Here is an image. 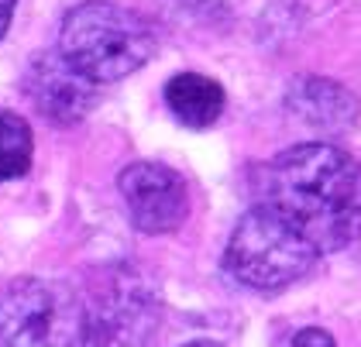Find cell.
Here are the masks:
<instances>
[{"label":"cell","mask_w":361,"mask_h":347,"mask_svg":"<svg viewBox=\"0 0 361 347\" xmlns=\"http://www.w3.org/2000/svg\"><path fill=\"white\" fill-rule=\"evenodd\" d=\"M317 258L361 238V162L327 141H306L255 169V203Z\"/></svg>","instance_id":"1"},{"label":"cell","mask_w":361,"mask_h":347,"mask_svg":"<svg viewBox=\"0 0 361 347\" xmlns=\"http://www.w3.org/2000/svg\"><path fill=\"white\" fill-rule=\"evenodd\" d=\"M155 31L111 0H86L73 7L59 28V59L90 86L117 83L141 69L155 55Z\"/></svg>","instance_id":"2"},{"label":"cell","mask_w":361,"mask_h":347,"mask_svg":"<svg viewBox=\"0 0 361 347\" xmlns=\"http://www.w3.org/2000/svg\"><path fill=\"white\" fill-rule=\"evenodd\" d=\"M0 347H83V303L62 282L18 279L0 293Z\"/></svg>","instance_id":"3"},{"label":"cell","mask_w":361,"mask_h":347,"mask_svg":"<svg viewBox=\"0 0 361 347\" xmlns=\"http://www.w3.org/2000/svg\"><path fill=\"white\" fill-rule=\"evenodd\" d=\"M317 255L289 238L272 217L248 207L224 248V272L248 289H286L317 268Z\"/></svg>","instance_id":"4"},{"label":"cell","mask_w":361,"mask_h":347,"mask_svg":"<svg viewBox=\"0 0 361 347\" xmlns=\"http://www.w3.org/2000/svg\"><path fill=\"white\" fill-rule=\"evenodd\" d=\"M159 323V296L138 272L114 268L83 303L86 347H145Z\"/></svg>","instance_id":"5"},{"label":"cell","mask_w":361,"mask_h":347,"mask_svg":"<svg viewBox=\"0 0 361 347\" xmlns=\"http://www.w3.org/2000/svg\"><path fill=\"white\" fill-rule=\"evenodd\" d=\"M135 227L145 234H169L190 214V189L183 176L159 162H135L117 179Z\"/></svg>","instance_id":"6"},{"label":"cell","mask_w":361,"mask_h":347,"mask_svg":"<svg viewBox=\"0 0 361 347\" xmlns=\"http://www.w3.org/2000/svg\"><path fill=\"white\" fill-rule=\"evenodd\" d=\"M28 93L38 110L56 124H76L93 107V86L80 80L59 52H45L35 59L28 73Z\"/></svg>","instance_id":"7"},{"label":"cell","mask_w":361,"mask_h":347,"mask_svg":"<svg viewBox=\"0 0 361 347\" xmlns=\"http://www.w3.org/2000/svg\"><path fill=\"white\" fill-rule=\"evenodd\" d=\"M286 100L303 124L324 128V131H344L358 117V100L344 86H337L334 80H320V76L296 80Z\"/></svg>","instance_id":"8"},{"label":"cell","mask_w":361,"mask_h":347,"mask_svg":"<svg viewBox=\"0 0 361 347\" xmlns=\"http://www.w3.org/2000/svg\"><path fill=\"white\" fill-rule=\"evenodd\" d=\"M166 104L186 128H210L221 117L227 97L217 80L200 73H179L166 83Z\"/></svg>","instance_id":"9"},{"label":"cell","mask_w":361,"mask_h":347,"mask_svg":"<svg viewBox=\"0 0 361 347\" xmlns=\"http://www.w3.org/2000/svg\"><path fill=\"white\" fill-rule=\"evenodd\" d=\"M35 141L25 117L0 110V179H18L31 169Z\"/></svg>","instance_id":"10"},{"label":"cell","mask_w":361,"mask_h":347,"mask_svg":"<svg viewBox=\"0 0 361 347\" xmlns=\"http://www.w3.org/2000/svg\"><path fill=\"white\" fill-rule=\"evenodd\" d=\"M293 347H337V341H334L327 330H320V327H306V330L296 334Z\"/></svg>","instance_id":"11"},{"label":"cell","mask_w":361,"mask_h":347,"mask_svg":"<svg viewBox=\"0 0 361 347\" xmlns=\"http://www.w3.org/2000/svg\"><path fill=\"white\" fill-rule=\"evenodd\" d=\"M14 4L18 0H0V38L7 35V28H11V18H14Z\"/></svg>","instance_id":"12"},{"label":"cell","mask_w":361,"mask_h":347,"mask_svg":"<svg viewBox=\"0 0 361 347\" xmlns=\"http://www.w3.org/2000/svg\"><path fill=\"white\" fill-rule=\"evenodd\" d=\"M183 347H221V344H214V341H190V344H183Z\"/></svg>","instance_id":"13"}]
</instances>
